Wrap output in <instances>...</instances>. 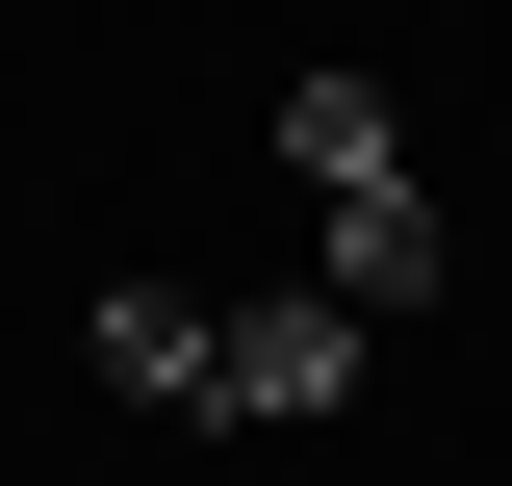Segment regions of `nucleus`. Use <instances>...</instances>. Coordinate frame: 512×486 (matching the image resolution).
Here are the masks:
<instances>
[{
    "label": "nucleus",
    "instance_id": "nucleus-1",
    "mask_svg": "<svg viewBox=\"0 0 512 486\" xmlns=\"http://www.w3.org/2000/svg\"><path fill=\"white\" fill-rule=\"evenodd\" d=\"M205 410H231V435L359 410V307H333V282H256V307H231V359H205Z\"/></svg>",
    "mask_w": 512,
    "mask_h": 486
},
{
    "label": "nucleus",
    "instance_id": "nucleus-2",
    "mask_svg": "<svg viewBox=\"0 0 512 486\" xmlns=\"http://www.w3.org/2000/svg\"><path fill=\"white\" fill-rule=\"evenodd\" d=\"M308 282L359 307V333H410V307L461 282V231H436V180H359V205H308Z\"/></svg>",
    "mask_w": 512,
    "mask_h": 486
},
{
    "label": "nucleus",
    "instance_id": "nucleus-3",
    "mask_svg": "<svg viewBox=\"0 0 512 486\" xmlns=\"http://www.w3.org/2000/svg\"><path fill=\"white\" fill-rule=\"evenodd\" d=\"M205 359H231V307H180V282H103L77 307V384H103V410H205Z\"/></svg>",
    "mask_w": 512,
    "mask_h": 486
},
{
    "label": "nucleus",
    "instance_id": "nucleus-4",
    "mask_svg": "<svg viewBox=\"0 0 512 486\" xmlns=\"http://www.w3.org/2000/svg\"><path fill=\"white\" fill-rule=\"evenodd\" d=\"M282 180H308V205L410 180V128H384V77H282Z\"/></svg>",
    "mask_w": 512,
    "mask_h": 486
}]
</instances>
